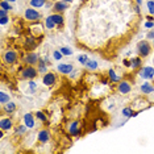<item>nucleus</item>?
I'll return each instance as SVG.
<instances>
[{"label": "nucleus", "mask_w": 154, "mask_h": 154, "mask_svg": "<svg viewBox=\"0 0 154 154\" xmlns=\"http://www.w3.org/2000/svg\"><path fill=\"white\" fill-rule=\"evenodd\" d=\"M137 53L140 54V57H148L152 53V46L148 40H142L137 43Z\"/></svg>", "instance_id": "obj_1"}, {"label": "nucleus", "mask_w": 154, "mask_h": 154, "mask_svg": "<svg viewBox=\"0 0 154 154\" xmlns=\"http://www.w3.org/2000/svg\"><path fill=\"white\" fill-rule=\"evenodd\" d=\"M24 19L26 21H31V22H34V21H38L41 19V13H40L36 8H26L24 11Z\"/></svg>", "instance_id": "obj_2"}, {"label": "nucleus", "mask_w": 154, "mask_h": 154, "mask_svg": "<svg viewBox=\"0 0 154 154\" xmlns=\"http://www.w3.org/2000/svg\"><path fill=\"white\" fill-rule=\"evenodd\" d=\"M138 76L144 80H152L154 78V67L153 66H144V67H140Z\"/></svg>", "instance_id": "obj_3"}, {"label": "nucleus", "mask_w": 154, "mask_h": 154, "mask_svg": "<svg viewBox=\"0 0 154 154\" xmlns=\"http://www.w3.org/2000/svg\"><path fill=\"white\" fill-rule=\"evenodd\" d=\"M37 74H38V70L34 69L33 66H29V65H28V67L22 69V71H21V78H22V79H26V80H31V79H34L36 76H37Z\"/></svg>", "instance_id": "obj_4"}, {"label": "nucleus", "mask_w": 154, "mask_h": 154, "mask_svg": "<svg viewBox=\"0 0 154 154\" xmlns=\"http://www.w3.org/2000/svg\"><path fill=\"white\" fill-rule=\"evenodd\" d=\"M57 82V76L54 73H45L42 76V84L43 86H46V87H52V86H54V83Z\"/></svg>", "instance_id": "obj_5"}, {"label": "nucleus", "mask_w": 154, "mask_h": 154, "mask_svg": "<svg viewBox=\"0 0 154 154\" xmlns=\"http://www.w3.org/2000/svg\"><path fill=\"white\" fill-rule=\"evenodd\" d=\"M117 91L121 95H128V93L132 91V84L128 82V80H120L119 86H117Z\"/></svg>", "instance_id": "obj_6"}, {"label": "nucleus", "mask_w": 154, "mask_h": 154, "mask_svg": "<svg viewBox=\"0 0 154 154\" xmlns=\"http://www.w3.org/2000/svg\"><path fill=\"white\" fill-rule=\"evenodd\" d=\"M3 59L7 65H13L16 61H17V53L13 52V50H7L3 55Z\"/></svg>", "instance_id": "obj_7"}, {"label": "nucleus", "mask_w": 154, "mask_h": 154, "mask_svg": "<svg viewBox=\"0 0 154 154\" xmlns=\"http://www.w3.org/2000/svg\"><path fill=\"white\" fill-rule=\"evenodd\" d=\"M57 71L63 75H70V73L74 71V66L71 63H59L57 66Z\"/></svg>", "instance_id": "obj_8"}, {"label": "nucleus", "mask_w": 154, "mask_h": 154, "mask_svg": "<svg viewBox=\"0 0 154 154\" xmlns=\"http://www.w3.org/2000/svg\"><path fill=\"white\" fill-rule=\"evenodd\" d=\"M38 61H40V55L37 54V53H34V52L28 53L26 57L24 58V62L26 63V65H29V66H34L36 63H38Z\"/></svg>", "instance_id": "obj_9"}, {"label": "nucleus", "mask_w": 154, "mask_h": 154, "mask_svg": "<svg viewBox=\"0 0 154 154\" xmlns=\"http://www.w3.org/2000/svg\"><path fill=\"white\" fill-rule=\"evenodd\" d=\"M37 138L40 144H48L50 140V132L48 129H41L37 133Z\"/></svg>", "instance_id": "obj_10"}, {"label": "nucleus", "mask_w": 154, "mask_h": 154, "mask_svg": "<svg viewBox=\"0 0 154 154\" xmlns=\"http://www.w3.org/2000/svg\"><path fill=\"white\" fill-rule=\"evenodd\" d=\"M67 8H69V3L63 1V0H61V1H55L54 4H53V11L57 12V13L65 12Z\"/></svg>", "instance_id": "obj_11"}, {"label": "nucleus", "mask_w": 154, "mask_h": 154, "mask_svg": "<svg viewBox=\"0 0 154 154\" xmlns=\"http://www.w3.org/2000/svg\"><path fill=\"white\" fill-rule=\"evenodd\" d=\"M22 120H24V124L26 126H28V129H33L36 126V121H34V116L32 115L31 112L25 113L24 117H22Z\"/></svg>", "instance_id": "obj_12"}, {"label": "nucleus", "mask_w": 154, "mask_h": 154, "mask_svg": "<svg viewBox=\"0 0 154 154\" xmlns=\"http://www.w3.org/2000/svg\"><path fill=\"white\" fill-rule=\"evenodd\" d=\"M13 126V121L9 117H3L0 120V129L1 130H9Z\"/></svg>", "instance_id": "obj_13"}, {"label": "nucleus", "mask_w": 154, "mask_h": 154, "mask_svg": "<svg viewBox=\"0 0 154 154\" xmlns=\"http://www.w3.org/2000/svg\"><path fill=\"white\" fill-rule=\"evenodd\" d=\"M69 133H70L71 136H75V137L80 136V129H79V123H78V121H73L71 124H70V126H69Z\"/></svg>", "instance_id": "obj_14"}, {"label": "nucleus", "mask_w": 154, "mask_h": 154, "mask_svg": "<svg viewBox=\"0 0 154 154\" xmlns=\"http://www.w3.org/2000/svg\"><path fill=\"white\" fill-rule=\"evenodd\" d=\"M140 90H141L142 93H146V95H149V93H153V92H154V86L150 84L148 80H145V82H144L140 86Z\"/></svg>", "instance_id": "obj_15"}, {"label": "nucleus", "mask_w": 154, "mask_h": 154, "mask_svg": "<svg viewBox=\"0 0 154 154\" xmlns=\"http://www.w3.org/2000/svg\"><path fill=\"white\" fill-rule=\"evenodd\" d=\"M84 67L87 70H90V71H95V70L99 67V63H98V61H95V59H88L87 63L84 65Z\"/></svg>", "instance_id": "obj_16"}, {"label": "nucleus", "mask_w": 154, "mask_h": 154, "mask_svg": "<svg viewBox=\"0 0 154 154\" xmlns=\"http://www.w3.org/2000/svg\"><path fill=\"white\" fill-rule=\"evenodd\" d=\"M38 67H37V70H38V73H41V74H45V73H48V63H46V61L45 59H40L38 61Z\"/></svg>", "instance_id": "obj_17"}, {"label": "nucleus", "mask_w": 154, "mask_h": 154, "mask_svg": "<svg viewBox=\"0 0 154 154\" xmlns=\"http://www.w3.org/2000/svg\"><path fill=\"white\" fill-rule=\"evenodd\" d=\"M45 26H46V29H49V31H52V29H54L57 24L54 22V20L52 19V15H49V16H46V19H45Z\"/></svg>", "instance_id": "obj_18"}, {"label": "nucleus", "mask_w": 154, "mask_h": 154, "mask_svg": "<svg viewBox=\"0 0 154 154\" xmlns=\"http://www.w3.org/2000/svg\"><path fill=\"white\" fill-rule=\"evenodd\" d=\"M46 1H48V0H31L29 4H31V7H33V8H43Z\"/></svg>", "instance_id": "obj_19"}, {"label": "nucleus", "mask_w": 154, "mask_h": 154, "mask_svg": "<svg viewBox=\"0 0 154 154\" xmlns=\"http://www.w3.org/2000/svg\"><path fill=\"white\" fill-rule=\"evenodd\" d=\"M4 111L7 113H13L16 111V103H13V102L9 100L8 103H5V104H4Z\"/></svg>", "instance_id": "obj_20"}, {"label": "nucleus", "mask_w": 154, "mask_h": 154, "mask_svg": "<svg viewBox=\"0 0 154 154\" xmlns=\"http://www.w3.org/2000/svg\"><path fill=\"white\" fill-rule=\"evenodd\" d=\"M52 19L54 20V22H55V24L58 25V26H62V25H63V21H65L61 13H57V12H55V13H53V15H52Z\"/></svg>", "instance_id": "obj_21"}, {"label": "nucleus", "mask_w": 154, "mask_h": 154, "mask_svg": "<svg viewBox=\"0 0 154 154\" xmlns=\"http://www.w3.org/2000/svg\"><path fill=\"white\" fill-rule=\"evenodd\" d=\"M108 76H109V80H111V82H113V83L120 82V76L116 74L113 69H109V70H108Z\"/></svg>", "instance_id": "obj_22"}, {"label": "nucleus", "mask_w": 154, "mask_h": 154, "mask_svg": "<svg viewBox=\"0 0 154 154\" xmlns=\"http://www.w3.org/2000/svg\"><path fill=\"white\" fill-rule=\"evenodd\" d=\"M130 63H132V69H140V66H141V57H133V58H130Z\"/></svg>", "instance_id": "obj_23"}, {"label": "nucleus", "mask_w": 154, "mask_h": 154, "mask_svg": "<svg viewBox=\"0 0 154 154\" xmlns=\"http://www.w3.org/2000/svg\"><path fill=\"white\" fill-rule=\"evenodd\" d=\"M9 100H11V96H9L8 93L4 92V91L0 92V104L4 105L5 103H8V102H9Z\"/></svg>", "instance_id": "obj_24"}, {"label": "nucleus", "mask_w": 154, "mask_h": 154, "mask_svg": "<svg viewBox=\"0 0 154 154\" xmlns=\"http://www.w3.org/2000/svg\"><path fill=\"white\" fill-rule=\"evenodd\" d=\"M132 113H133V109L130 108V107H125V108H123V111H121V116L128 120L132 117Z\"/></svg>", "instance_id": "obj_25"}, {"label": "nucleus", "mask_w": 154, "mask_h": 154, "mask_svg": "<svg viewBox=\"0 0 154 154\" xmlns=\"http://www.w3.org/2000/svg\"><path fill=\"white\" fill-rule=\"evenodd\" d=\"M59 50H61V53L65 57H70V55L74 54V50L71 48H69V46H62V48H59Z\"/></svg>", "instance_id": "obj_26"}, {"label": "nucleus", "mask_w": 154, "mask_h": 154, "mask_svg": "<svg viewBox=\"0 0 154 154\" xmlns=\"http://www.w3.org/2000/svg\"><path fill=\"white\" fill-rule=\"evenodd\" d=\"M0 8H3V9H5V11H12L13 9V7L12 4L9 1H7V0H1V3H0Z\"/></svg>", "instance_id": "obj_27"}, {"label": "nucleus", "mask_w": 154, "mask_h": 154, "mask_svg": "<svg viewBox=\"0 0 154 154\" xmlns=\"http://www.w3.org/2000/svg\"><path fill=\"white\" fill-rule=\"evenodd\" d=\"M63 55L62 53H61V50H53V59H54V61H62V58H63Z\"/></svg>", "instance_id": "obj_28"}, {"label": "nucleus", "mask_w": 154, "mask_h": 154, "mask_svg": "<svg viewBox=\"0 0 154 154\" xmlns=\"http://www.w3.org/2000/svg\"><path fill=\"white\" fill-rule=\"evenodd\" d=\"M28 88H29V92L31 93H34L36 90H37V83H36L33 79H31L28 82Z\"/></svg>", "instance_id": "obj_29"}, {"label": "nucleus", "mask_w": 154, "mask_h": 154, "mask_svg": "<svg viewBox=\"0 0 154 154\" xmlns=\"http://www.w3.org/2000/svg\"><path fill=\"white\" fill-rule=\"evenodd\" d=\"M88 59H90V58H88V55H87V54H79V55H78V62L80 63V65H83V66L86 65Z\"/></svg>", "instance_id": "obj_30"}, {"label": "nucleus", "mask_w": 154, "mask_h": 154, "mask_svg": "<svg viewBox=\"0 0 154 154\" xmlns=\"http://www.w3.org/2000/svg\"><path fill=\"white\" fill-rule=\"evenodd\" d=\"M146 8H148V12L150 15H154V0H148V3H146Z\"/></svg>", "instance_id": "obj_31"}, {"label": "nucleus", "mask_w": 154, "mask_h": 154, "mask_svg": "<svg viewBox=\"0 0 154 154\" xmlns=\"http://www.w3.org/2000/svg\"><path fill=\"white\" fill-rule=\"evenodd\" d=\"M36 117H37L40 121H42V123H46V121H48V117H46V115H45V113H43L42 111L36 112Z\"/></svg>", "instance_id": "obj_32"}, {"label": "nucleus", "mask_w": 154, "mask_h": 154, "mask_svg": "<svg viewBox=\"0 0 154 154\" xmlns=\"http://www.w3.org/2000/svg\"><path fill=\"white\" fill-rule=\"evenodd\" d=\"M26 128H28V126L25 125H19L17 126V129H16V135H24V133L26 132Z\"/></svg>", "instance_id": "obj_33"}, {"label": "nucleus", "mask_w": 154, "mask_h": 154, "mask_svg": "<svg viewBox=\"0 0 154 154\" xmlns=\"http://www.w3.org/2000/svg\"><path fill=\"white\" fill-rule=\"evenodd\" d=\"M144 26H145L146 29H153L154 28V21H152V20H146Z\"/></svg>", "instance_id": "obj_34"}, {"label": "nucleus", "mask_w": 154, "mask_h": 154, "mask_svg": "<svg viewBox=\"0 0 154 154\" xmlns=\"http://www.w3.org/2000/svg\"><path fill=\"white\" fill-rule=\"evenodd\" d=\"M9 22V16H3V17H0V24L3 26L7 25Z\"/></svg>", "instance_id": "obj_35"}, {"label": "nucleus", "mask_w": 154, "mask_h": 154, "mask_svg": "<svg viewBox=\"0 0 154 154\" xmlns=\"http://www.w3.org/2000/svg\"><path fill=\"white\" fill-rule=\"evenodd\" d=\"M154 38V28L150 29V32L146 34V40H153Z\"/></svg>", "instance_id": "obj_36"}, {"label": "nucleus", "mask_w": 154, "mask_h": 154, "mask_svg": "<svg viewBox=\"0 0 154 154\" xmlns=\"http://www.w3.org/2000/svg\"><path fill=\"white\" fill-rule=\"evenodd\" d=\"M123 65L125 66V67L132 69V63H130V59H124V61H123Z\"/></svg>", "instance_id": "obj_37"}, {"label": "nucleus", "mask_w": 154, "mask_h": 154, "mask_svg": "<svg viewBox=\"0 0 154 154\" xmlns=\"http://www.w3.org/2000/svg\"><path fill=\"white\" fill-rule=\"evenodd\" d=\"M3 16H8V11H5V9H0V17H3Z\"/></svg>", "instance_id": "obj_38"}, {"label": "nucleus", "mask_w": 154, "mask_h": 154, "mask_svg": "<svg viewBox=\"0 0 154 154\" xmlns=\"http://www.w3.org/2000/svg\"><path fill=\"white\" fill-rule=\"evenodd\" d=\"M135 11H136V13H137V15H140V13H141V5L136 4V8H135Z\"/></svg>", "instance_id": "obj_39"}, {"label": "nucleus", "mask_w": 154, "mask_h": 154, "mask_svg": "<svg viewBox=\"0 0 154 154\" xmlns=\"http://www.w3.org/2000/svg\"><path fill=\"white\" fill-rule=\"evenodd\" d=\"M52 7V3L50 1H46V4H45V8H50Z\"/></svg>", "instance_id": "obj_40"}, {"label": "nucleus", "mask_w": 154, "mask_h": 154, "mask_svg": "<svg viewBox=\"0 0 154 154\" xmlns=\"http://www.w3.org/2000/svg\"><path fill=\"white\" fill-rule=\"evenodd\" d=\"M136 3H137L138 5H141V4H142V0H136Z\"/></svg>", "instance_id": "obj_41"}, {"label": "nucleus", "mask_w": 154, "mask_h": 154, "mask_svg": "<svg viewBox=\"0 0 154 154\" xmlns=\"http://www.w3.org/2000/svg\"><path fill=\"white\" fill-rule=\"evenodd\" d=\"M137 115H138V113H137V112H135V111H133V113H132V117H136Z\"/></svg>", "instance_id": "obj_42"}, {"label": "nucleus", "mask_w": 154, "mask_h": 154, "mask_svg": "<svg viewBox=\"0 0 154 154\" xmlns=\"http://www.w3.org/2000/svg\"><path fill=\"white\" fill-rule=\"evenodd\" d=\"M63 1H66V3H73L74 0H63Z\"/></svg>", "instance_id": "obj_43"}, {"label": "nucleus", "mask_w": 154, "mask_h": 154, "mask_svg": "<svg viewBox=\"0 0 154 154\" xmlns=\"http://www.w3.org/2000/svg\"><path fill=\"white\" fill-rule=\"evenodd\" d=\"M7 1H9V3H15L16 0H7Z\"/></svg>", "instance_id": "obj_44"}, {"label": "nucleus", "mask_w": 154, "mask_h": 154, "mask_svg": "<svg viewBox=\"0 0 154 154\" xmlns=\"http://www.w3.org/2000/svg\"><path fill=\"white\" fill-rule=\"evenodd\" d=\"M153 65H154V57H153Z\"/></svg>", "instance_id": "obj_45"}, {"label": "nucleus", "mask_w": 154, "mask_h": 154, "mask_svg": "<svg viewBox=\"0 0 154 154\" xmlns=\"http://www.w3.org/2000/svg\"><path fill=\"white\" fill-rule=\"evenodd\" d=\"M153 43H154V38H153Z\"/></svg>", "instance_id": "obj_46"}]
</instances>
